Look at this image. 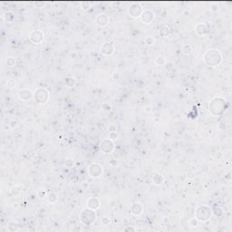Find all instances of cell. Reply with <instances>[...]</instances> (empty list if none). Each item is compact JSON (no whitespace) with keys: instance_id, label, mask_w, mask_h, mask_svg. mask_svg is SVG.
I'll use <instances>...</instances> for the list:
<instances>
[{"instance_id":"6da1fadb","label":"cell","mask_w":232,"mask_h":232,"mask_svg":"<svg viewBox=\"0 0 232 232\" xmlns=\"http://www.w3.org/2000/svg\"><path fill=\"white\" fill-rule=\"evenodd\" d=\"M210 112L214 116H220L227 110V102L224 98L217 96L214 97L210 102Z\"/></svg>"},{"instance_id":"7a4b0ae2","label":"cell","mask_w":232,"mask_h":232,"mask_svg":"<svg viewBox=\"0 0 232 232\" xmlns=\"http://www.w3.org/2000/svg\"><path fill=\"white\" fill-rule=\"evenodd\" d=\"M203 61L210 67L218 66L222 62V55L218 49L211 48L204 54Z\"/></svg>"},{"instance_id":"3957f363","label":"cell","mask_w":232,"mask_h":232,"mask_svg":"<svg viewBox=\"0 0 232 232\" xmlns=\"http://www.w3.org/2000/svg\"><path fill=\"white\" fill-rule=\"evenodd\" d=\"M97 219V214L95 210L89 208L83 209L80 213V221L85 226H91L95 222Z\"/></svg>"},{"instance_id":"277c9868","label":"cell","mask_w":232,"mask_h":232,"mask_svg":"<svg viewBox=\"0 0 232 232\" xmlns=\"http://www.w3.org/2000/svg\"><path fill=\"white\" fill-rule=\"evenodd\" d=\"M211 215H212V210L210 209V206L206 205V204L200 205L195 210L196 218L200 222L208 221L210 219Z\"/></svg>"},{"instance_id":"5b68a950","label":"cell","mask_w":232,"mask_h":232,"mask_svg":"<svg viewBox=\"0 0 232 232\" xmlns=\"http://www.w3.org/2000/svg\"><path fill=\"white\" fill-rule=\"evenodd\" d=\"M50 97V93L49 91L46 88H37L34 93V100L38 104H44L46 103Z\"/></svg>"},{"instance_id":"8992f818","label":"cell","mask_w":232,"mask_h":232,"mask_svg":"<svg viewBox=\"0 0 232 232\" xmlns=\"http://www.w3.org/2000/svg\"><path fill=\"white\" fill-rule=\"evenodd\" d=\"M142 12H143V9H142L141 5L138 3H132L128 8V15L132 18L141 17Z\"/></svg>"},{"instance_id":"52a82bcc","label":"cell","mask_w":232,"mask_h":232,"mask_svg":"<svg viewBox=\"0 0 232 232\" xmlns=\"http://www.w3.org/2000/svg\"><path fill=\"white\" fill-rule=\"evenodd\" d=\"M88 173L93 178H99L102 174V167L97 163V162H93L90 164L88 167Z\"/></svg>"},{"instance_id":"ba28073f","label":"cell","mask_w":232,"mask_h":232,"mask_svg":"<svg viewBox=\"0 0 232 232\" xmlns=\"http://www.w3.org/2000/svg\"><path fill=\"white\" fill-rule=\"evenodd\" d=\"M29 40L34 44H41L44 41V33L40 29H34L29 34Z\"/></svg>"},{"instance_id":"9c48e42d","label":"cell","mask_w":232,"mask_h":232,"mask_svg":"<svg viewBox=\"0 0 232 232\" xmlns=\"http://www.w3.org/2000/svg\"><path fill=\"white\" fill-rule=\"evenodd\" d=\"M100 150L102 153H111L114 150V142L110 139H104L100 143Z\"/></svg>"},{"instance_id":"30bf717a","label":"cell","mask_w":232,"mask_h":232,"mask_svg":"<svg viewBox=\"0 0 232 232\" xmlns=\"http://www.w3.org/2000/svg\"><path fill=\"white\" fill-rule=\"evenodd\" d=\"M154 18H155V13L152 10H150V9L143 10V12H142L141 16V22L144 24H151L154 20Z\"/></svg>"},{"instance_id":"8fae6325","label":"cell","mask_w":232,"mask_h":232,"mask_svg":"<svg viewBox=\"0 0 232 232\" xmlns=\"http://www.w3.org/2000/svg\"><path fill=\"white\" fill-rule=\"evenodd\" d=\"M115 51L114 44L112 43H104L101 47V53L103 56H112Z\"/></svg>"},{"instance_id":"7c38bea8","label":"cell","mask_w":232,"mask_h":232,"mask_svg":"<svg viewBox=\"0 0 232 232\" xmlns=\"http://www.w3.org/2000/svg\"><path fill=\"white\" fill-rule=\"evenodd\" d=\"M86 207L91 210H97L101 207V201L96 197H91L86 201Z\"/></svg>"},{"instance_id":"4fadbf2b","label":"cell","mask_w":232,"mask_h":232,"mask_svg":"<svg viewBox=\"0 0 232 232\" xmlns=\"http://www.w3.org/2000/svg\"><path fill=\"white\" fill-rule=\"evenodd\" d=\"M110 22V17L107 14H99L95 17V23L99 26H106Z\"/></svg>"},{"instance_id":"5bb4252c","label":"cell","mask_w":232,"mask_h":232,"mask_svg":"<svg viewBox=\"0 0 232 232\" xmlns=\"http://www.w3.org/2000/svg\"><path fill=\"white\" fill-rule=\"evenodd\" d=\"M18 96L22 101L26 102L34 98V93L29 89H22L18 92Z\"/></svg>"},{"instance_id":"9a60e30c","label":"cell","mask_w":232,"mask_h":232,"mask_svg":"<svg viewBox=\"0 0 232 232\" xmlns=\"http://www.w3.org/2000/svg\"><path fill=\"white\" fill-rule=\"evenodd\" d=\"M194 29H195V33L198 34V36H203V34H206L209 31L208 24L206 23H199L198 24H196Z\"/></svg>"},{"instance_id":"2e32d148","label":"cell","mask_w":232,"mask_h":232,"mask_svg":"<svg viewBox=\"0 0 232 232\" xmlns=\"http://www.w3.org/2000/svg\"><path fill=\"white\" fill-rule=\"evenodd\" d=\"M131 213L134 216H140L142 212H143V206H142L139 202H135L132 203L131 206Z\"/></svg>"},{"instance_id":"e0dca14e","label":"cell","mask_w":232,"mask_h":232,"mask_svg":"<svg viewBox=\"0 0 232 232\" xmlns=\"http://www.w3.org/2000/svg\"><path fill=\"white\" fill-rule=\"evenodd\" d=\"M151 180L153 182V184H155L156 186H161L164 182V177L160 173H155L152 175Z\"/></svg>"},{"instance_id":"ac0fdd59","label":"cell","mask_w":232,"mask_h":232,"mask_svg":"<svg viewBox=\"0 0 232 232\" xmlns=\"http://www.w3.org/2000/svg\"><path fill=\"white\" fill-rule=\"evenodd\" d=\"M159 34L161 37H168L171 34V29L167 24H163L159 30Z\"/></svg>"},{"instance_id":"d6986e66","label":"cell","mask_w":232,"mask_h":232,"mask_svg":"<svg viewBox=\"0 0 232 232\" xmlns=\"http://www.w3.org/2000/svg\"><path fill=\"white\" fill-rule=\"evenodd\" d=\"M76 79L73 76H69L65 79V85L68 87V88H72V87H75V85H76Z\"/></svg>"},{"instance_id":"ffe728a7","label":"cell","mask_w":232,"mask_h":232,"mask_svg":"<svg viewBox=\"0 0 232 232\" xmlns=\"http://www.w3.org/2000/svg\"><path fill=\"white\" fill-rule=\"evenodd\" d=\"M57 200H58V195H57V193H56V192H51V193L48 194V196H47V201L49 202V203L54 204V203H56V202H57Z\"/></svg>"},{"instance_id":"44dd1931","label":"cell","mask_w":232,"mask_h":232,"mask_svg":"<svg viewBox=\"0 0 232 232\" xmlns=\"http://www.w3.org/2000/svg\"><path fill=\"white\" fill-rule=\"evenodd\" d=\"M20 229V227H19V225L17 223H16V222H10L8 225H7V230L8 231H10V232H15V231H17Z\"/></svg>"},{"instance_id":"7402d4cb","label":"cell","mask_w":232,"mask_h":232,"mask_svg":"<svg viewBox=\"0 0 232 232\" xmlns=\"http://www.w3.org/2000/svg\"><path fill=\"white\" fill-rule=\"evenodd\" d=\"M154 62H155V63H156L157 65L162 66V65H164L165 63H166V59H165V57H163L162 56H159L156 57Z\"/></svg>"},{"instance_id":"603a6c76","label":"cell","mask_w":232,"mask_h":232,"mask_svg":"<svg viewBox=\"0 0 232 232\" xmlns=\"http://www.w3.org/2000/svg\"><path fill=\"white\" fill-rule=\"evenodd\" d=\"M211 210H212V213H213L216 217H218V218H219V217H221L224 214L223 210L219 208V207H215V208L211 209Z\"/></svg>"},{"instance_id":"cb8c5ba5","label":"cell","mask_w":232,"mask_h":232,"mask_svg":"<svg viewBox=\"0 0 232 232\" xmlns=\"http://www.w3.org/2000/svg\"><path fill=\"white\" fill-rule=\"evenodd\" d=\"M14 18H15V16H14L13 12L9 11V12H7L6 14L4 15V19L7 22H12L14 20Z\"/></svg>"},{"instance_id":"d4e9b609","label":"cell","mask_w":232,"mask_h":232,"mask_svg":"<svg viewBox=\"0 0 232 232\" xmlns=\"http://www.w3.org/2000/svg\"><path fill=\"white\" fill-rule=\"evenodd\" d=\"M190 52H191V47L190 44H184V46H182V47H181L182 54H184V55H190Z\"/></svg>"},{"instance_id":"484cf974","label":"cell","mask_w":232,"mask_h":232,"mask_svg":"<svg viewBox=\"0 0 232 232\" xmlns=\"http://www.w3.org/2000/svg\"><path fill=\"white\" fill-rule=\"evenodd\" d=\"M21 191H22V189L19 186H14L11 189V194L14 196H17L21 193Z\"/></svg>"},{"instance_id":"4316f807","label":"cell","mask_w":232,"mask_h":232,"mask_svg":"<svg viewBox=\"0 0 232 232\" xmlns=\"http://www.w3.org/2000/svg\"><path fill=\"white\" fill-rule=\"evenodd\" d=\"M189 225L190 227H197L199 225V220L197 219V218H191L189 220Z\"/></svg>"},{"instance_id":"83f0119b","label":"cell","mask_w":232,"mask_h":232,"mask_svg":"<svg viewBox=\"0 0 232 232\" xmlns=\"http://www.w3.org/2000/svg\"><path fill=\"white\" fill-rule=\"evenodd\" d=\"M155 43V40H154V38H152L151 36H148L145 38V44H147V46H153Z\"/></svg>"},{"instance_id":"f1b7e54d","label":"cell","mask_w":232,"mask_h":232,"mask_svg":"<svg viewBox=\"0 0 232 232\" xmlns=\"http://www.w3.org/2000/svg\"><path fill=\"white\" fill-rule=\"evenodd\" d=\"M16 85H17L16 80H14V79H8L7 82V85L8 88H14L16 86Z\"/></svg>"},{"instance_id":"f546056e","label":"cell","mask_w":232,"mask_h":232,"mask_svg":"<svg viewBox=\"0 0 232 232\" xmlns=\"http://www.w3.org/2000/svg\"><path fill=\"white\" fill-rule=\"evenodd\" d=\"M7 63L8 66H14L16 65V60H15V58L13 57H8L7 59Z\"/></svg>"},{"instance_id":"4dcf8cb0","label":"cell","mask_w":232,"mask_h":232,"mask_svg":"<svg viewBox=\"0 0 232 232\" xmlns=\"http://www.w3.org/2000/svg\"><path fill=\"white\" fill-rule=\"evenodd\" d=\"M101 222L103 226H107L109 225L110 223V218H108V217H102V219H101Z\"/></svg>"},{"instance_id":"1f68e13d","label":"cell","mask_w":232,"mask_h":232,"mask_svg":"<svg viewBox=\"0 0 232 232\" xmlns=\"http://www.w3.org/2000/svg\"><path fill=\"white\" fill-rule=\"evenodd\" d=\"M117 138H118V133L116 132H110L109 133V139L112 140V141H115L117 140Z\"/></svg>"},{"instance_id":"d6a6232c","label":"cell","mask_w":232,"mask_h":232,"mask_svg":"<svg viewBox=\"0 0 232 232\" xmlns=\"http://www.w3.org/2000/svg\"><path fill=\"white\" fill-rule=\"evenodd\" d=\"M112 78L113 79V80H120V78H121V73H118V72L112 73Z\"/></svg>"},{"instance_id":"836d02e7","label":"cell","mask_w":232,"mask_h":232,"mask_svg":"<svg viewBox=\"0 0 232 232\" xmlns=\"http://www.w3.org/2000/svg\"><path fill=\"white\" fill-rule=\"evenodd\" d=\"M82 7H83V10H87V9H89L90 8V6H91V3H89V2H83L82 3Z\"/></svg>"},{"instance_id":"e575fe53","label":"cell","mask_w":232,"mask_h":232,"mask_svg":"<svg viewBox=\"0 0 232 232\" xmlns=\"http://www.w3.org/2000/svg\"><path fill=\"white\" fill-rule=\"evenodd\" d=\"M117 131V126L115 124H113V123H112V124L109 125V132H114Z\"/></svg>"},{"instance_id":"d590c367","label":"cell","mask_w":232,"mask_h":232,"mask_svg":"<svg viewBox=\"0 0 232 232\" xmlns=\"http://www.w3.org/2000/svg\"><path fill=\"white\" fill-rule=\"evenodd\" d=\"M123 230L124 231H136L137 229H136V228H134V227H132V226H127L123 229Z\"/></svg>"},{"instance_id":"8d00e7d4","label":"cell","mask_w":232,"mask_h":232,"mask_svg":"<svg viewBox=\"0 0 232 232\" xmlns=\"http://www.w3.org/2000/svg\"><path fill=\"white\" fill-rule=\"evenodd\" d=\"M102 109L104 110L105 112H110L111 111V105L109 103H104V104H102Z\"/></svg>"},{"instance_id":"74e56055","label":"cell","mask_w":232,"mask_h":232,"mask_svg":"<svg viewBox=\"0 0 232 232\" xmlns=\"http://www.w3.org/2000/svg\"><path fill=\"white\" fill-rule=\"evenodd\" d=\"M17 122L15 120H12V121H10V122H9V126H10L11 129H14L15 127H17Z\"/></svg>"},{"instance_id":"f35d334b","label":"cell","mask_w":232,"mask_h":232,"mask_svg":"<svg viewBox=\"0 0 232 232\" xmlns=\"http://www.w3.org/2000/svg\"><path fill=\"white\" fill-rule=\"evenodd\" d=\"M110 164H111L112 167H114L115 168V167L118 166V161L116 160H114V159H112V160L110 161Z\"/></svg>"},{"instance_id":"ab89813d","label":"cell","mask_w":232,"mask_h":232,"mask_svg":"<svg viewBox=\"0 0 232 232\" xmlns=\"http://www.w3.org/2000/svg\"><path fill=\"white\" fill-rule=\"evenodd\" d=\"M65 164H66V165H67L68 167H71V166H72V165L73 164V161H71L70 159H69V160H67V161H65Z\"/></svg>"},{"instance_id":"60d3db41","label":"cell","mask_w":232,"mask_h":232,"mask_svg":"<svg viewBox=\"0 0 232 232\" xmlns=\"http://www.w3.org/2000/svg\"><path fill=\"white\" fill-rule=\"evenodd\" d=\"M187 177H188V178H190V179H192V178H194L193 172H189V173L187 174Z\"/></svg>"}]
</instances>
